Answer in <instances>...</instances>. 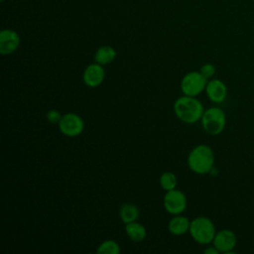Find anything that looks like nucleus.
Returning <instances> with one entry per match:
<instances>
[{
  "instance_id": "obj_1",
  "label": "nucleus",
  "mask_w": 254,
  "mask_h": 254,
  "mask_svg": "<svg viewBox=\"0 0 254 254\" xmlns=\"http://www.w3.org/2000/svg\"><path fill=\"white\" fill-rule=\"evenodd\" d=\"M174 112L182 122L193 124L201 119L204 108L202 103L194 96L184 95L175 101Z\"/></svg>"
},
{
  "instance_id": "obj_2",
  "label": "nucleus",
  "mask_w": 254,
  "mask_h": 254,
  "mask_svg": "<svg viewBox=\"0 0 254 254\" xmlns=\"http://www.w3.org/2000/svg\"><path fill=\"white\" fill-rule=\"evenodd\" d=\"M214 165V154L207 145L195 146L188 156V166L190 170L198 175L210 173Z\"/></svg>"
},
{
  "instance_id": "obj_3",
  "label": "nucleus",
  "mask_w": 254,
  "mask_h": 254,
  "mask_svg": "<svg viewBox=\"0 0 254 254\" xmlns=\"http://www.w3.org/2000/svg\"><path fill=\"white\" fill-rule=\"evenodd\" d=\"M189 232L195 242L206 245L212 242L216 230L211 219L204 216H199L190 221Z\"/></svg>"
},
{
  "instance_id": "obj_4",
  "label": "nucleus",
  "mask_w": 254,
  "mask_h": 254,
  "mask_svg": "<svg viewBox=\"0 0 254 254\" xmlns=\"http://www.w3.org/2000/svg\"><path fill=\"white\" fill-rule=\"evenodd\" d=\"M203 130L212 136L220 134L226 124L224 111L219 107H209L204 110L200 119Z\"/></svg>"
},
{
  "instance_id": "obj_5",
  "label": "nucleus",
  "mask_w": 254,
  "mask_h": 254,
  "mask_svg": "<svg viewBox=\"0 0 254 254\" xmlns=\"http://www.w3.org/2000/svg\"><path fill=\"white\" fill-rule=\"evenodd\" d=\"M207 79L199 71H190L181 80V90L184 95L196 97L205 90Z\"/></svg>"
},
{
  "instance_id": "obj_6",
  "label": "nucleus",
  "mask_w": 254,
  "mask_h": 254,
  "mask_svg": "<svg viewBox=\"0 0 254 254\" xmlns=\"http://www.w3.org/2000/svg\"><path fill=\"white\" fill-rule=\"evenodd\" d=\"M59 128L66 137H77L84 130V122L75 113H65L59 122Z\"/></svg>"
},
{
  "instance_id": "obj_7",
  "label": "nucleus",
  "mask_w": 254,
  "mask_h": 254,
  "mask_svg": "<svg viewBox=\"0 0 254 254\" xmlns=\"http://www.w3.org/2000/svg\"><path fill=\"white\" fill-rule=\"evenodd\" d=\"M165 209L173 215L183 213L187 208V197L183 191L174 189L166 191L163 199Z\"/></svg>"
},
{
  "instance_id": "obj_8",
  "label": "nucleus",
  "mask_w": 254,
  "mask_h": 254,
  "mask_svg": "<svg viewBox=\"0 0 254 254\" xmlns=\"http://www.w3.org/2000/svg\"><path fill=\"white\" fill-rule=\"evenodd\" d=\"M237 238L235 233L230 229H221L215 233L212 240L213 246L221 253H231L236 246Z\"/></svg>"
},
{
  "instance_id": "obj_9",
  "label": "nucleus",
  "mask_w": 254,
  "mask_h": 254,
  "mask_svg": "<svg viewBox=\"0 0 254 254\" xmlns=\"http://www.w3.org/2000/svg\"><path fill=\"white\" fill-rule=\"evenodd\" d=\"M20 46L19 34L11 29H4L0 32V53L3 56L11 55Z\"/></svg>"
},
{
  "instance_id": "obj_10",
  "label": "nucleus",
  "mask_w": 254,
  "mask_h": 254,
  "mask_svg": "<svg viewBox=\"0 0 254 254\" xmlns=\"http://www.w3.org/2000/svg\"><path fill=\"white\" fill-rule=\"evenodd\" d=\"M105 77V70L102 64L94 63L87 65L83 71V82L89 87H96L100 85Z\"/></svg>"
},
{
  "instance_id": "obj_11",
  "label": "nucleus",
  "mask_w": 254,
  "mask_h": 254,
  "mask_svg": "<svg viewBox=\"0 0 254 254\" xmlns=\"http://www.w3.org/2000/svg\"><path fill=\"white\" fill-rule=\"evenodd\" d=\"M205 92L209 100L214 103H220L226 98L227 87L222 80L214 78L207 81Z\"/></svg>"
},
{
  "instance_id": "obj_12",
  "label": "nucleus",
  "mask_w": 254,
  "mask_h": 254,
  "mask_svg": "<svg viewBox=\"0 0 254 254\" xmlns=\"http://www.w3.org/2000/svg\"><path fill=\"white\" fill-rule=\"evenodd\" d=\"M190 221L188 217L183 215H174V217L169 221L168 229L173 235H183L190 230Z\"/></svg>"
},
{
  "instance_id": "obj_13",
  "label": "nucleus",
  "mask_w": 254,
  "mask_h": 254,
  "mask_svg": "<svg viewBox=\"0 0 254 254\" xmlns=\"http://www.w3.org/2000/svg\"><path fill=\"white\" fill-rule=\"evenodd\" d=\"M125 232L129 237V239L134 242L143 241L147 235L145 226L136 221L125 224Z\"/></svg>"
},
{
  "instance_id": "obj_14",
  "label": "nucleus",
  "mask_w": 254,
  "mask_h": 254,
  "mask_svg": "<svg viewBox=\"0 0 254 254\" xmlns=\"http://www.w3.org/2000/svg\"><path fill=\"white\" fill-rule=\"evenodd\" d=\"M116 58V51L111 46L99 47L94 54V61L97 64L106 65L112 63Z\"/></svg>"
},
{
  "instance_id": "obj_15",
  "label": "nucleus",
  "mask_w": 254,
  "mask_h": 254,
  "mask_svg": "<svg viewBox=\"0 0 254 254\" xmlns=\"http://www.w3.org/2000/svg\"><path fill=\"white\" fill-rule=\"evenodd\" d=\"M139 208L133 203H125L119 209V216L125 224L136 221L139 218Z\"/></svg>"
},
{
  "instance_id": "obj_16",
  "label": "nucleus",
  "mask_w": 254,
  "mask_h": 254,
  "mask_svg": "<svg viewBox=\"0 0 254 254\" xmlns=\"http://www.w3.org/2000/svg\"><path fill=\"white\" fill-rule=\"evenodd\" d=\"M159 183H160L161 188L163 190H165L166 191H168V190L176 189V187H177V177L172 172H165L160 176Z\"/></svg>"
},
{
  "instance_id": "obj_17",
  "label": "nucleus",
  "mask_w": 254,
  "mask_h": 254,
  "mask_svg": "<svg viewBox=\"0 0 254 254\" xmlns=\"http://www.w3.org/2000/svg\"><path fill=\"white\" fill-rule=\"evenodd\" d=\"M96 252L98 254H118L120 246L114 240H105L98 246Z\"/></svg>"
},
{
  "instance_id": "obj_18",
  "label": "nucleus",
  "mask_w": 254,
  "mask_h": 254,
  "mask_svg": "<svg viewBox=\"0 0 254 254\" xmlns=\"http://www.w3.org/2000/svg\"><path fill=\"white\" fill-rule=\"evenodd\" d=\"M215 70H216V68H215V66H214L212 64L206 63V64H204L201 65L199 72H200L206 79H209V78H211V77L214 75Z\"/></svg>"
},
{
  "instance_id": "obj_19",
  "label": "nucleus",
  "mask_w": 254,
  "mask_h": 254,
  "mask_svg": "<svg viewBox=\"0 0 254 254\" xmlns=\"http://www.w3.org/2000/svg\"><path fill=\"white\" fill-rule=\"evenodd\" d=\"M62 117H63V115L60 113V111H58L56 109H51L46 114L47 120L50 123H52V124H56V123L59 124V122L62 119Z\"/></svg>"
},
{
  "instance_id": "obj_20",
  "label": "nucleus",
  "mask_w": 254,
  "mask_h": 254,
  "mask_svg": "<svg viewBox=\"0 0 254 254\" xmlns=\"http://www.w3.org/2000/svg\"><path fill=\"white\" fill-rule=\"evenodd\" d=\"M205 254H217V253H219L218 252V250L214 247V246H211V247H207L206 249H204V251H203Z\"/></svg>"
},
{
  "instance_id": "obj_21",
  "label": "nucleus",
  "mask_w": 254,
  "mask_h": 254,
  "mask_svg": "<svg viewBox=\"0 0 254 254\" xmlns=\"http://www.w3.org/2000/svg\"><path fill=\"white\" fill-rule=\"evenodd\" d=\"M0 1H4V0H0Z\"/></svg>"
}]
</instances>
